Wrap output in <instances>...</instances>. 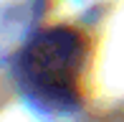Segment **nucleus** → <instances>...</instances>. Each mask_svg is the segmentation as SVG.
<instances>
[{"instance_id": "obj_1", "label": "nucleus", "mask_w": 124, "mask_h": 122, "mask_svg": "<svg viewBox=\"0 0 124 122\" xmlns=\"http://www.w3.org/2000/svg\"><path fill=\"white\" fill-rule=\"evenodd\" d=\"M86 46L71 28H48L33 36L18 53V84L33 102L53 109L78 104Z\"/></svg>"}]
</instances>
